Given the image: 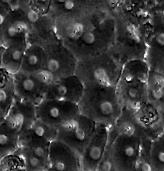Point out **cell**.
<instances>
[{"mask_svg": "<svg viewBox=\"0 0 164 171\" xmlns=\"http://www.w3.org/2000/svg\"><path fill=\"white\" fill-rule=\"evenodd\" d=\"M78 105L81 114L107 126L116 120L123 109L116 87L99 84L85 86Z\"/></svg>", "mask_w": 164, "mask_h": 171, "instance_id": "obj_1", "label": "cell"}, {"mask_svg": "<svg viewBox=\"0 0 164 171\" xmlns=\"http://www.w3.org/2000/svg\"><path fill=\"white\" fill-rule=\"evenodd\" d=\"M150 70L145 59L130 61L122 69L116 87L123 108L135 110L147 100Z\"/></svg>", "mask_w": 164, "mask_h": 171, "instance_id": "obj_2", "label": "cell"}, {"mask_svg": "<svg viewBox=\"0 0 164 171\" xmlns=\"http://www.w3.org/2000/svg\"><path fill=\"white\" fill-rule=\"evenodd\" d=\"M13 77L16 97L35 106L45 99L53 80L50 73L45 70L34 73L17 72Z\"/></svg>", "mask_w": 164, "mask_h": 171, "instance_id": "obj_3", "label": "cell"}, {"mask_svg": "<svg viewBox=\"0 0 164 171\" xmlns=\"http://www.w3.org/2000/svg\"><path fill=\"white\" fill-rule=\"evenodd\" d=\"M96 123L80 113L57 128L56 138L65 143L80 156L94 134Z\"/></svg>", "mask_w": 164, "mask_h": 171, "instance_id": "obj_4", "label": "cell"}, {"mask_svg": "<svg viewBox=\"0 0 164 171\" xmlns=\"http://www.w3.org/2000/svg\"><path fill=\"white\" fill-rule=\"evenodd\" d=\"M36 110L37 118L57 128L81 113L78 104L54 99H44Z\"/></svg>", "mask_w": 164, "mask_h": 171, "instance_id": "obj_5", "label": "cell"}, {"mask_svg": "<svg viewBox=\"0 0 164 171\" xmlns=\"http://www.w3.org/2000/svg\"><path fill=\"white\" fill-rule=\"evenodd\" d=\"M145 60L151 70L164 74V13L153 15Z\"/></svg>", "mask_w": 164, "mask_h": 171, "instance_id": "obj_6", "label": "cell"}, {"mask_svg": "<svg viewBox=\"0 0 164 171\" xmlns=\"http://www.w3.org/2000/svg\"><path fill=\"white\" fill-rule=\"evenodd\" d=\"M108 139V126L96 124L94 134L80 156L82 170L97 171L107 151Z\"/></svg>", "mask_w": 164, "mask_h": 171, "instance_id": "obj_7", "label": "cell"}, {"mask_svg": "<svg viewBox=\"0 0 164 171\" xmlns=\"http://www.w3.org/2000/svg\"><path fill=\"white\" fill-rule=\"evenodd\" d=\"M85 86L75 74L53 81L45 98L63 100L78 104L83 94Z\"/></svg>", "mask_w": 164, "mask_h": 171, "instance_id": "obj_8", "label": "cell"}, {"mask_svg": "<svg viewBox=\"0 0 164 171\" xmlns=\"http://www.w3.org/2000/svg\"><path fill=\"white\" fill-rule=\"evenodd\" d=\"M37 119L36 106L16 97L4 121L18 132L20 136Z\"/></svg>", "mask_w": 164, "mask_h": 171, "instance_id": "obj_9", "label": "cell"}, {"mask_svg": "<svg viewBox=\"0 0 164 171\" xmlns=\"http://www.w3.org/2000/svg\"><path fill=\"white\" fill-rule=\"evenodd\" d=\"M135 110L136 118L145 133H164V118L156 104L148 100Z\"/></svg>", "mask_w": 164, "mask_h": 171, "instance_id": "obj_10", "label": "cell"}, {"mask_svg": "<svg viewBox=\"0 0 164 171\" xmlns=\"http://www.w3.org/2000/svg\"><path fill=\"white\" fill-rule=\"evenodd\" d=\"M0 81V121H1L7 114L16 96L13 75L1 74Z\"/></svg>", "mask_w": 164, "mask_h": 171, "instance_id": "obj_11", "label": "cell"}, {"mask_svg": "<svg viewBox=\"0 0 164 171\" xmlns=\"http://www.w3.org/2000/svg\"><path fill=\"white\" fill-rule=\"evenodd\" d=\"M148 92V99L158 107L164 118V74L150 70Z\"/></svg>", "mask_w": 164, "mask_h": 171, "instance_id": "obj_12", "label": "cell"}, {"mask_svg": "<svg viewBox=\"0 0 164 171\" xmlns=\"http://www.w3.org/2000/svg\"><path fill=\"white\" fill-rule=\"evenodd\" d=\"M57 128L51 126L38 119L22 133L19 140L26 141L31 139L48 140L56 138Z\"/></svg>", "mask_w": 164, "mask_h": 171, "instance_id": "obj_13", "label": "cell"}, {"mask_svg": "<svg viewBox=\"0 0 164 171\" xmlns=\"http://www.w3.org/2000/svg\"><path fill=\"white\" fill-rule=\"evenodd\" d=\"M148 2L154 14L159 12L164 13V1L148 0Z\"/></svg>", "mask_w": 164, "mask_h": 171, "instance_id": "obj_14", "label": "cell"}, {"mask_svg": "<svg viewBox=\"0 0 164 171\" xmlns=\"http://www.w3.org/2000/svg\"><path fill=\"white\" fill-rule=\"evenodd\" d=\"M27 17L29 20L33 23H35L39 19L38 14L36 12L33 10L29 11L28 13Z\"/></svg>", "mask_w": 164, "mask_h": 171, "instance_id": "obj_15", "label": "cell"}, {"mask_svg": "<svg viewBox=\"0 0 164 171\" xmlns=\"http://www.w3.org/2000/svg\"><path fill=\"white\" fill-rule=\"evenodd\" d=\"M34 152L35 155L39 157H42L45 154V150L41 146H38L35 147Z\"/></svg>", "mask_w": 164, "mask_h": 171, "instance_id": "obj_16", "label": "cell"}, {"mask_svg": "<svg viewBox=\"0 0 164 171\" xmlns=\"http://www.w3.org/2000/svg\"><path fill=\"white\" fill-rule=\"evenodd\" d=\"M19 32V30L17 26H11L8 28V33L10 37H14Z\"/></svg>", "mask_w": 164, "mask_h": 171, "instance_id": "obj_17", "label": "cell"}, {"mask_svg": "<svg viewBox=\"0 0 164 171\" xmlns=\"http://www.w3.org/2000/svg\"><path fill=\"white\" fill-rule=\"evenodd\" d=\"M28 61L30 65L34 66L36 65L38 61V59L36 55L31 54L28 57Z\"/></svg>", "mask_w": 164, "mask_h": 171, "instance_id": "obj_18", "label": "cell"}, {"mask_svg": "<svg viewBox=\"0 0 164 171\" xmlns=\"http://www.w3.org/2000/svg\"><path fill=\"white\" fill-rule=\"evenodd\" d=\"M30 165L33 168H36L38 166L40 163L39 159L37 157L32 156L30 158L29 160Z\"/></svg>", "mask_w": 164, "mask_h": 171, "instance_id": "obj_19", "label": "cell"}, {"mask_svg": "<svg viewBox=\"0 0 164 171\" xmlns=\"http://www.w3.org/2000/svg\"><path fill=\"white\" fill-rule=\"evenodd\" d=\"M22 53L19 50H15L12 53V58L15 61L19 60L21 59L22 56Z\"/></svg>", "mask_w": 164, "mask_h": 171, "instance_id": "obj_20", "label": "cell"}, {"mask_svg": "<svg viewBox=\"0 0 164 171\" xmlns=\"http://www.w3.org/2000/svg\"><path fill=\"white\" fill-rule=\"evenodd\" d=\"M140 171H152V168L150 164L148 163H142L140 166Z\"/></svg>", "mask_w": 164, "mask_h": 171, "instance_id": "obj_21", "label": "cell"}, {"mask_svg": "<svg viewBox=\"0 0 164 171\" xmlns=\"http://www.w3.org/2000/svg\"><path fill=\"white\" fill-rule=\"evenodd\" d=\"M65 8L68 10H71L74 7V4L72 1H66L64 3Z\"/></svg>", "mask_w": 164, "mask_h": 171, "instance_id": "obj_22", "label": "cell"}, {"mask_svg": "<svg viewBox=\"0 0 164 171\" xmlns=\"http://www.w3.org/2000/svg\"><path fill=\"white\" fill-rule=\"evenodd\" d=\"M157 157L158 160L162 163H164V152L161 151L158 153Z\"/></svg>", "mask_w": 164, "mask_h": 171, "instance_id": "obj_23", "label": "cell"}, {"mask_svg": "<svg viewBox=\"0 0 164 171\" xmlns=\"http://www.w3.org/2000/svg\"><path fill=\"white\" fill-rule=\"evenodd\" d=\"M4 18L3 16H2V15H1V24L3 21Z\"/></svg>", "mask_w": 164, "mask_h": 171, "instance_id": "obj_24", "label": "cell"}, {"mask_svg": "<svg viewBox=\"0 0 164 171\" xmlns=\"http://www.w3.org/2000/svg\"><path fill=\"white\" fill-rule=\"evenodd\" d=\"M81 171H85V170H82Z\"/></svg>", "mask_w": 164, "mask_h": 171, "instance_id": "obj_25", "label": "cell"}]
</instances>
